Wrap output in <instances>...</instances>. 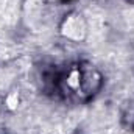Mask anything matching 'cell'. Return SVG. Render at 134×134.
Wrapping results in <instances>:
<instances>
[{
	"instance_id": "1",
	"label": "cell",
	"mask_w": 134,
	"mask_h": 134,
	"mask_svg": "<svg viewBox=\"0 0 134 134\" xmlns=\"http://www.w3.org/2000/svg\"><path fill=\"white\" fill-rule=\"evenodd\" d=\"M63 33L70 39L80 41L86 34V24L80 16H70L63 25Z\"/></svg>"
},
{
	"instance_id": "2",
	"label": "cell",
	"mask_w": 134,
	"mask_h": 134,
	"mask_svg": "<svg viewBox=\"0 0 134 134\" xmlns=\"http://www.w3.org/2000/svg\"><path fill=\"white\" fill-rule=\"evenodd\" d=\"M17 103H19V94H17V92H13V94L8 95L6 104H8L9 109H16V108H17Z\"/></svg>"
}]
</instances>
